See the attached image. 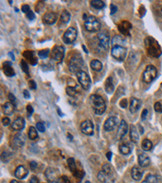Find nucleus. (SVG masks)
<instances>
[{"label":"nucleus","instance_id":"obj_1","mask_svg":"<svg viewBox=\"0 0 162 183\" xmlns=\"http://www.w3.org/2000/svg\"><path fill=\"white\" fill-rule=\"evenodd\" d=\"M144 44H145V48L147 51V54H148L150 57H153V58H158V57L161 55L162 51L160 45L158 44L154 38L152 37H146L144 40Z\"/></svg>","mask_w":162,"mask_h":183},{"label":"nucleus","instance_id":"obj_2","mask_svg":"<svg viewBox=\"0 0 162 183\" xmlns=\"http://www.w3.org/2000/svg\"><path fill=\"white\" fill-rule=\"evenodd\" d=\"M90 103H91L92 109L95 114L101 115L105 112V110H106L105 100H104L100 95L93 94L90 96Z\"/></svg>","mask_w":162,"mask_h":183},{"label":"nucleus","instance_id":"obj_3","mask_svg":"<svg viewBox=\"0 0 162 183\" xmlns=\"http://www.w3.org/2000/svg\"><path fill=\"white\" fill-rule=\"evenodd\" d=\"M84 61L82 57L79 54H74L69 61V70L72 73H78L79 71H82V68L84 67Z\"/></svg>","mask_w":162,"mask_h":183},{"label":"nucleus","instance_id":"obj_4","mask_svg":"<svg viewBox=\"0 0 162 183\" xmlns=\"http://www.w3.org/2000/svg\"><path fill=\"white\" fill-rule=\"evenodd\" d=\"M84 27L89 32H96L99 31L100 28H101V23L99 22L97 18L93 16H88L84 20Z\"/></svg>","mask_w":162,"mask_h":183},{"label":"nucleus","instance_id":"obj_5","mask_svg":"<svg viewBox=\"0 0 162 183\" xmlns=\"http://www.w3.org/2000/svg\"><path fill=\"white\" fill-rule=\"evenodd\" d=\"M157 77V69L153 65H148L146 66V68L142 74V80L145 83H151Z\"/></svg>","mask_w":162,"mask_h":183},{"label":"nucleus","instance_id":"obj_6","mask_svg":"<svg viewBox=\"0 0 162 183\" xmlns=\"http://www.w3.org/2000/svg\"><path fill=\"white\" fill-rule=\"evenodd\" d=\"M65 55V48L62 45H56L51 51V59L56 63L62 62Z\"/></svg>","mask_w":162,"mask_h":183},{"label":"nucleus","instance_id":"obj_7","mask_svg":"<svg viewBox=\"0 0 162 183\" xmlns=\"http://www.w3.org/2000/svg\"><path fill=\"white\" fill-rule=\"evenodd\" d=\"M76 76H77L78 82L81 85L84 90H88L90 88V85H91V80H90V77L87 74V72H85L84 70L79 71L78 73H76Z\"/></svg>","mask_w":162,"mask_h":183},{"label":"nucleus","instance_id":"obj_8","mask_svg":"<svg viewBox=\"0 0 162 183\" xmlns=\"http://www.w3.org/2000/svg\"><path fill=\"white\" fill-rule=\"evenodd\" d=\"M77 35H78L77 29H76L75 27H69L66 29V31L63 34V37H62L63 42L66 43V44H72L76 40V38H77Z\"/></svg>","mask_w":162,"mask_h":183},{"label":"nucleus","instance_id":"obj_9","mask_svg":"<svg viewBox=\"0 0 162 183\" xmlns=\"http://www.w3.org/2000/svg\"><path fill=\"white\" fill-rule=\"evenodd\" d=\"M111 55L117 61H123L126 57V48L124 46H112Z\"/></svg>","mask_w":162,"mask_h":183},{"label":"nucleus","instance_id":"obj_10","mask_svg":"<svg viewBox=\"0 0 162 183\" xmlns=\"http://www.w3.org/2000/svg\"><path fill=\"white\" fill-rule=\"evenodd\" d=\"M25 141H26V137L24 134H23L22 132H18L17 134H15V135L12 137L11 145L14 148H21L24 146Z\"/></svg>","mask_w":162,"mask_h":183},{"label":"nucleus","instance_id":"obj_11","mask_svg":"<svg viewBox=\"0 0 162 183\" xmlns=\"http://www.w3.org/2000/svg\"><path fill=\"white\" fill-rule=\"evenodd\" d=\"M97 39L99 42V45L104 49H108L109 45H110V37L106 32H100L97 35Z\"/></svg>","mask_w":162,"mask_h":183},{"label":"nucleus","instance_id":"obj_12","mask_svg":"<svg viewBox=\"0 0 162 183\" xmlns=\"http://www.w3.org/2000/svg\"><path fill=\"white\" fill-rule=\"evenodd\" d=\"M80 129L83 134L90 136V135H92L94 132V125L90 120H84L80 125Z\"/></svg>","mask_w":162,"mask_h":183},{"label":"nucleus","instance_id":"obj_13","mask_svg":"<svg viewBox=\"0 0 162 183\" xmlns=\"http://www.w3.org/2000/svg\"><path fill=\"white\" fill-rule=\"evenodd\" d=\"M45 176L49 183H59L58 181V173L54 168H47L45 171Z\"/></svg>","mask_w":162,"mask_h":183},{"label":"nucleus","instance_id":"obj_14","mask_svg":"<svg viewBox=\"0 0 162 183\" xmlns=\"http://www.w3.org/2000/svg\"><path fill=\"white\" fill-rule=\"evenodd\" d=\"M117 124H118V118L116 116H110L106 119L105 123H104V130L108 132L112 131L113 129H115Z\"/></svg>","mask_w":162,"mask_h":183},{"label":"nucleus","instance_id":"obj_15","mask_svg":"<svg viewBox=\"0 0 162 183\" xmlns=\"http://www.w3.org/2000/svg\"><path fill=\"white\" fill-rule=\"evenodd\" d=\"M128 132V124L125 120H121L118 126V131H117V139L121 140L122 138H124L125 135Z\"/></svg>","mask_w":162,"mask_h":183},{"label":"nucleus","instance_id":"obj_16","mask_svg":"<svg viewBox=\"0 0 162 183\" xmlns=\"http://www.w3.org/2000/svg\"><path fill=\"white\" fill-rule=\"evenodd\" d=\"M97 178H98V181L100 183H114V178L115 176H112V175H109V174H106L104 171H99L98 174H97Z\"/></svg>","mask_w":162,"mask_h":183},{"label":"nucleus","instance_id":"obj_17","mask_svg":"<svg viewBox=\"0 0 162 183\" xmlns=\"http://www.w3.org/2000/svg\"><path fill=\"white\" fill-rule=\"evenodd\" d=\"M25 127V120L22 117H17L13 122H11V128L15 131H21Z\"/></svg>","mask_w":162,"mask_h":183},{"label":"nucleus","instance_id":"obj_18","mask_svg":"<svg viewBox=\"0 0 162 183\" xmlns=\"http://www.w3.org/2000/svg\"><path fill=\"white\" fill-rule=\"evenodd\" d=\"M140 107H141V101L138 98L132 97L131 100H130V104H129L130 112L131 113H136L138 110L140 109Z\"/></svg>","mask_w":162,"mask_h":183},{"label":"nucleus","instance_id":"obj_19","mask_svg":"<svg viewBox=\"0 0 162 183\" xmlns=\"http://www.w3.org/2000/svg\"><path fill=\"white\" fill-rule=\"evenodd\" d=\"M57 20V15L56 13H53V12H48V13H45L44 16H43V23L47 24V25H52V24H54Z\"/></svg>","mask_w":162,"mask_h":183},{"label":"nucleus","instance_id":"obj_20","mask_svg":"<svg viewBox=\"0 0 162 183\" xmlns=\"http://www.w3.org/2000/svg\"><path fill=\"white\" fill-rule=\"evenodd\" d=\"M138 163L141 167H147L150 164V158L146 153H139L138 155Z\"/></svg>","mask_w":162,"mask_h":183},{"label":"nucleus","instance_id":"obj_21","mask_svg":"<svg viewBox=\"0 0 162 183\" xmlns=\"http://www.w3.org/2000/svg\"><path fill=\"white\" fill-rule=\"evenodd\" d=\"M14 175H15L18 178V179H23V178H25L28 175V171H27V169H26L24 166L20 165V166H18L16 169H15Z\"/></svg>","mask_w":162,"mask_h":183},{"label":"nucleus","instance_id":"obj_22","mask_svg":"<svg viewBox=\"0 0 162 183\" xmlns=\"http://www.w3.org/2000/svg\"><path fill=\"white\" fill-rule=\"evenodd\" d=\"M23 56H24L25 59L29 60V62H30L32 65H36L37 64V58H36V56H35L34 51L26 50L24 53H23Z\"/></svg>","mask_w":162,"mask_h":183},{"label":"nucleus","instance_id":"obj_23","mask_svg":"<svg viewBox=\"0 0 162 183\" xmlns=\"http://www.w3.org/2000/svg\"><path fill=\"white\" fill-rule=\"evenodd\" d=\"M131 176H132V178L134 180L138 181V180L141 179L142 176H143V171H142L141 168L137 167V166H134L131 169Z\"/></svg>","mask_w":162,"mask_h":183},{"label":"nucleus","instance_id":"obj_24","mask_svg":"<svg viewBox=\"0 0 162 183\" xmlns=\"http://www.w3.org/2000/svg\"><path fill=\"white\" fill-rule=\"evenodd\" d=\"M3 72L8 77H12L15 75V71L12 68L10 62H4L3 63Z\"/></svg>","mask_w":162,"mask_h":183},{"label":"nucleus","instance_id":"obj_25","mask_svg":"<svg viewBox=\"0 0 162 183\" xmlns=\"http://www.w3.org/2000/svg\"><path fill=\"white\" fill-rule=\"evenodd\" d=\"M14 105L11 103V102H6L2 105V110H3V113L5 115H11L13 114L14 112Z\"/></svg>","mask_w":162,"mask_h":183},{"label":"nucleus","instance_id":"obj_26","mask_svg":"<svg viewBox=\"0 0 162 183\" xmlns=\"http://www.w3.org/2000/svg\"><path fill=\"white\" fill-rule=\"evenodd\" d=\"M129 134H130V139L133 142H137L139 139V133L137 131V128L134 125H131L129 129Z\"/></svg>","mask_w":162,"mask_h":183},{"label":"nucleus","instance_id":"obj_27","mask_svg":"<svg viewBox=\"0 0 162 183\" xmlns=\"http://www.w3.org/2000/svg\"><path fill=\"white\" fill-rule=\"evenodd\" d=\"M105 90L106 92L111 94L113 91H114V83L112 81V77H108L105 81Z\"/></svg>","mask_w":162,"mask_h":183},{"label":"nucleus","instance_id":"obj_28","mask_svg":"<svg viewBox=\"0 0 162 183\" xmlns=\"http://www.w3.org/2000/svg\"><path fill=\"white\" fill-rule=\"evenodd\" d=\"M90 67H91V69L94 70V71H100L102 69L103 67V64L101 61H99L97 59H94L90 62Z\"/></svg>","mask_w":162,"mask_h":183},{"label":"nucleus","instance_id":"obj_29","mask_svg":"<svg viewBox=\"0 0 162 183\" xmlns=\"http://www.w3.org/2000/svg\"><path fill=\"white\" fill-rule=\"evenodd\" d=\"M119 151H120V153L123 154V155H129V154L131 153V148L128 144L123 143L119 146Z\"/></svg>","mask_w":162,"mask_h":183},{"label":"nucleus","instance_id":"obj_30","mask_svg":"<svg viewBox=\"0 0 162 183\" xmlns=\"http://www.w3.org/2000/svg\"><path fill=\"white\" fill-rule=\"evenodd\" d=\"M28 136H29V139H31V140H37L38 139L37 129L33 126L29 127V130H28Z\"/></svg>","mask_w":162,"mask_h":183},{"label":"nucleus","instance_id":"obj_31","mask_svg":"<svg viewBox=\"0 0 162 183\" xmlns=\"http://www.w3.org/2000/svg\"><path fill=\"white\" fill-rule=\"evenodd\" d=\"M124 43H125V40L123 39L120 35H116L112 40V45L113 46H117V45L118 46H123L124 45Z\"/></svg>","mask_w":162,"mask_h":183},{"label":"nucleus","instance_id":"obj_32","mask_svg":"<svg viewBox=\"0 0 162 183\" xmlns=\"http://www.w3.org/2000/svg\"><path fill=\"white\" fill-rule=\"evenodd\" d=\"M90 4L95 9H102L105 6V3H104V1H101V0H92V1H90Z\"/></svg>","mask_w":162,"mask_h":183},{"label":"nucleus","instance_id":"obj_33","mask_svg":"<svg viewBox=\"0 0 162 183\" xmlns=\"http://www.w3.org/2000/svg\"><path fill=\"white\" fill-rule=\"evenodd\" d=\"M70 18H71L70 13H69L67 10H63L62 13H61V16H60V20H61V22H62L63 24L68 23L69 20H70Z\"/></svg>","mask_w":162,"mask_h":183},{"label":"nucleus","instance_id":"obj_34","mask_svg":"<svg viewBox=\"0 0 162 183\" xmlns=\"http://www.w3.org/2000/svg\"><path fill=\"white\" fill-rule=\"evenodd\" d=\"M141 146L144 151H149L152 149V147H153V144H152V142L149 140V139H144V140L142 141Z\"/></svg>","mask_w":162,"mask_h":183},{"label":"nucleus","instance_id":"obj_35","mask_svg":"<svg viewBox=\"0 0 162 183\" xmlns=\"http://www.w3.org/2000/svg\"><path fill=\"white\" fill-rule=\"evenodd\" d=\"M141 183H158V177L154 174H149Z\"/></svg>","mask_w":162,"mask_h":183},{"label":"nucleus","instance_id":"obj_36","mask_svg":"<svg viewBox=\"0 0 162 183\" xmlns=\"http://www.w3.org/2000/svg\"><path fill=\"white\" fill-rule=\"evenodd\" d=\"M102 171H104L106 173V174H109V175H112V176H115L114 175V170L112 166L109 164V163H107V164H104L103 167H102Z\"/></svg>","mask_w":162,"mask_h":183},{"label":"nucleus","instance_id":"obj_37","mask_svg":"<svg viewBox=\"0 0 162 183\" xmlns=\"http://www.w3.org/2000/svg\"><path fill=\"white\" fill-rule=\"evenodd\" d=\"M67 163H68V167H69V169L71 170V172L74 173L77 171V169H76V163H75V160H74V158H69V159L67 160Z\"/></svg>","mask_w":162,"mask_h":183},{"label":"nucleus","instance_id":"obj_38","mask_svg":"<svg viewBox=\"0 0 162 183\" xmlns=\"http://www.w3.org/2000/svg\"><path fill=\"white\" fill-rule=\"evenodd\" d=\"M66 93H67L69 96H71V97H77V95H78V92H77V90L75 89V87H68L66 88Z\"/></svg>","mask_w":162,"mask_h":183},{"label":"nucleus","instance_id":"obj_39","mask_svg":"<svg viewBox=\"0 0 162 183\" xmlns=\"http://www.w3.org/2000/svg\"><path fill=\"white\" fill-rule=\"evenodd\" d=\"M49 49H44V50H40L39 52H38V56L40 57V58H42V59H45V58H47L48 57V55H49Z\"/></svg>","mask_w":162,"mask_h":183},{"label":"nucleus","instance_id":"obj_40","mask_svg":"<svg viewBox=\"0 0 162 183\" xmlns=\"http://www.w3.org/2000/svg\"><path fill=\"white\" fill-rule=\"evenodd\" d=\"M20 65H21L22 70L24 71L26 74H29V68H28V65H27V63H26V61H25V60H21Z\"/></svg>","mask_w":162,"mask_h":183},{"label":"nucleus","instance_id":"obj_41","mask_svg":"<svg viewBox=\"0 0 162 183\" xmlns=\"http://www.w3.org/2000/svg\"><path fill=\"white\" fill-rule=\"evenodd\" d=\"M36 129L38 130V131L40 132H44L45 131V125L43 122H38L36 124Z\"/></svg>","mask_w":162,"mask_h":183},{"label":"nucleus","instance_id":"obj_42","mask_svg":"<svg viewBox=\"0 0 162 183\" xmlns=\"http://www.w3.org/2000/svg\"><path fill=\"white\" fill-rule=\"evenodd\" d=\"M154 109H155V111H156V112L162 113V103H160V102H156V103L154 104Z\"/></svg>","mask_w":162,"mask_h":183},{"label":"nucleus","instance_id":"obj_43","mask_svg":"<svg viewBox=\"0 0 162 183\" xmlns=\"http://www.w3.org/2000/svg\"><path fill=\"white\" fill-rule=\"evenodd\" d=\"M10 119H9L8 117H3L2 118V124L4 125V126H8L9 124H10Z\"/></svg>","mask_w":162,"mask_h":183},{"label":"nucleus","instance_id":"obj_44","mask_svg":"<svg viewBox=\"0 0 162 183\" xmlns=\"http://www.w3.org/2000/svg\"><path fill=\"white\" fill-rule=\"evenodd\" d=\"M21 10L24 12L25 14H27L28 12H30L31 10H30V7H29V5H23L22 6V8H21Z\"/></svg>","mask_w":162,"mask_h":183},{"label":"nucleus","instance_id":"obj_45","mask_svg":"<svg viewBox=\"0 0 162 183\" xmlns=\"http://www.w3.org/2000/svg\"><path fill=\"white\" fill-rule=\"evenodd\" d=\"M26 109H27V113H28V117H30L31 115H32V113H33V108H32V106L31 105H27V107H26Z\"/></svg>","mask_w":162,"mask_h":183},{"label":"nucleus","instance_id":"obj_46","mask_svg":"<svg viewBox=\"0 0 162 183\" xmlns=\"http://www.w3.org/2000/svg\"><path fill=\"white\" fill-rule=\"evenodd\" d=\"M26 16H27V18H28V19H29V20H33V19L35 18V15H34V13H33L32 11L28 12V13L26 14Z\"/></svg>","mask_w":162,"mask_h":183},{"label":"nucleus","instance_id":"obj_47","mask_svg":"<svg viewBox=\"0 0 162 183\" xmlns=\"http://www.w3.org/2000/svg\"><path fill=\"white\" fill-rule=\"evenodd\" d=\"M147 115H148V110H147V109H144V110H143V112H142V115H141V119H142V120H145L146 117H147Z\"/></svg>","mask_w":162,"mask_h":183},{"label":"nucleus","instance_id":"obj_48","mask_svg":"<svg viewBox=\"0 0 162 183\" xmlns=\"http://www.w3.org/2000/svg\"><path fill=\"white\" fill-rule=\"evenodd\" d=\"M8 98H9V100H10V102L12 103H14V102H15V101H16V98H15V96H14L12 93H9L8 94Z\"/></svg>","mask_w":162,"mask_h":183},{"label":"nucleus","instance_id":"obj_49","mask_svg":"<svg viewBox=\"0 0 162 183\" xmlns=\"http://www.w3.org/2000/svg\"><path fill=\"white\" fill-rule=\"evenodd\" d=\"M119 104H120V106H121L122 108H126V106H127V100H126V99H122Z\"/></svg>","mask_w":162,"mask_h":183},{"label":"nucleus","instance_id":"obj_50","mask_svg":"<svg viewBox=\"0 0 162 183\" xmlns=\"http://www.w3.org/2000/svg\"><path fill=\"white\" fill-rule=\"evenodd\" d=\"M37 166H38V163L37 162H35V161H31L30 162V168L32 170H34L35 168H37Z\"/></svg>","mask_w":162,"mask_h":183},{"label":"nucleus","instance_id":"obj_51","mask_svg":"<svg viewBox=\"0 0 162 183\" xmlns=\"http://www.w3.org/2000/svg\"><path fill=\"white\" fill-rule=\"evenodd\" d=\"M116 11H117V7L114 5V4H111V5H110V13L114 14Z\"/></svg>","mask_w":162,"mask_h":183},{"label":"nucleus","instance_id":"obj_52","mask_svg":"<svg viewBox=\"0 0 162 183\" xmlns=\"http://www.w3.org/2000/svg\"><path fill=\"white\" fill-rule=\"evenodd\" d=\"M29 183H39V179H38V177L36 176H32Z\"/></svg>","mask_w":162,"mask_h":183},{"label":"nucleus","instance_id":"obj_53","mask_svg":"<svg viewBox=\"0 0 162 183\" xmlns=\"http://www.w3.org/2000/svg\"><path fill=\"white\" fill-rule=\"evenodd\" d=\"M29 85H30V88L31 89H36V84L33 80H30L29 81Z\"/></svg>","mask_w":162,"mask_h":183},{"label":"nucleus","instance_id":"obj_54","mask_svg":"<svg viewBox=\"0 0 162 183\" xmlns=\"http://www.w3.org/2000/svg\"><path fill=\"white\" fill-rule=\"evenodd\" d=\"M139 10H140V12H139V13H140V16H143V15H144V13H145V9H144V7H143V6H141Z\"/></svg>","mask_w":162,"mask_h":183},{"label":"nucleus","instance_id":"obj_55","mask_svg":"<svg viewBox=\"0 0 162 183\" xmlns=\"http://www.w3.org/2000/svg\"><path fill=\"white\" fill-rule=\"evenodd\" d=\"M23 94H24V97L25 98H29L30 97V94H29V92H28V90H24V91H23Z\"/></svg>","mask_w":162,"mask_h":183},{"label":"nucleus","instance_id":"obj_56","mask_svg":"<svg viewBox=\"0 0 162 183\" xmlns=\"http://www.w3.org/2000/svg\"><path fill=\"white\" fill-rule=\"evenodd\" d=\"M138 128H139V133H141V134H143L144 133V129H143V127L141 126V125H138Z\"/></svg>","mask_w":162,"mask_h":183},{"label":"nucleus","instance_id":"obj_57","mask_svg":"<svg viewBox=\"0 0 162 183\" xmlns=\"http://www.w3.org/2000/svg\"><path fill=\"white\" fill-rule=\"evenodd\" d=\"M111 155H112V153L111 152H108L107 154H106V157H107V159L110 161L111 160Z\"/></svg>","mask_w":162,"mask_h":183},{"label":"nucleus","instance_id":"obj_58","mask_svg":"<svg viewBox=\"0 0 162 183\" xmlns=\"http://www.w3.org/2000/svg\"><path fill=\"white\" fill-rule=\"evenodd\" d=\"M9 56L11 57V58H12V60H14V55H13L12 53H9Z\"/></svg>","mask_w":162,"mask_h":183},{"label":"nucleus","instance_id":"obj_59","mask_svg":"<svg viewBox=\"0 0 162 183\" xmlns=\"http://www.w3.org/2000/svg\"><path fill=\"white\" fill-rule=\"evenodd\" d=\"M67 136H68V138H70V140H72V136H71V134H67Z\"/></svg>","mask_w":162,"mask_h":183},{"label":"nucleus","instance_id":"obj_60","mask_svg":"<svg viewBox=\"0 0 162 183\" xmlns=\"http://www.w3.org/2000/svg\"><path fill=\"white\" fill-rule=\"evenodd\" d=\"M10 183H18V181H16V180H11Z\"/></svg>","mask_w":162,"mask_h":183},{"label":"nucleus","instance_id":"obj_61","mask_svg":"<svg viewBox=\"0 0 162 183\" xmlns=\"http://www.w3.org/2000/svg\"><path fill=\"white\" fill-rule=\"evenodd\" d=\"M85 183H90V182H89V181H86V182H85Z\"/></svg>","mask_w":162,"mask_h":183}]
</instances>
